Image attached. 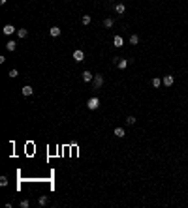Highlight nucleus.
Returning a JSON list of instances; mask_svg holds the SVG:
<instances>
[{
    "instance_id": "9",
    "label": "nucleus",
    "mask_w": 188,
    "mask_h": 208,
    "mask_svg": "<svg viewBox=\"0 0 188 208\" xmlns=\"http://www.w3.org/2000/svg\"><path fill=\"white\" fill-rule=\"evenodd\" d=\"M6 49H8V51H9V53H13V51H15V49H17V43H15V41H13V40H9V41H8V43H6Z\"/></svg>"
},
{
    "instance_id": "18",
    "label": "nucleus",
    "mask_w": 188,
    "mask_h": 208,
    "mask_svg": "<svg viewBox=\"0 0 188 208\" xmlns=\"http://www.w3.org/2000/svg\"><path fill=\"white\" fill-rule=\"evenodd\" d=\"M90 21H92L90 15H83V19H81V23H83V24H90Z\"/></svg>"
},
{
    "instance_id": "10",
    "label": "nucleus",
    "mask_w": 188,
    "mask_h": 208,
    "mask_svg": "<svg viewBox=\"0 0 188 208\" xmlns=\"http://www.w3.org/2000/svg\"><path fill=\"white\" fill-rule=\"evenodd\" d=\"M115 11H117V13H119V15H122V13H124V11H126V6L119 2V4H115Z\"/></svg>"
},
{
    "instance_id": "14",
    "label": "nucleus",
    "mask_w": 188,
    "mask_h": 208,
    "mask_svg": "<svg viewBox=\"0 0 188 208\" xmlns=\"http://www.w3.org/2000/svg\"><path fill=\"white\" fill-rule=\"evenodd\" d=\"M113 45H115V47H122V38L121 36H115V38H113Z\"/></svg>"
},
{
    "instance_id": "1",
    "label": "nucleus",
    "mask_w": 188,
    "mask_h": 208,
    "mask_svg": "<svg viewBox=\"0 0 188 208\" xmlns=\"http://www.w3.org/2000/svg\"><path fill=\"white\" fill-rule=\"evenodd\" d=\"M87 107H89L90 111H96V109L100 107V98H96V96H94V98H90V100L87 101Z\"/></svg>"
},
{
    "instance_id": "7",
    "label": "nucleus",
    "mask_w": 188,
    "mask_h": 208,
    "mask_svg": "<svg viewBox=\"0 0 188 208\" xmlns=\"http://www.w3.org/2000/svg\"><path fill=\"white\" fill-rule=\"evenodd\" d=\"M32 92H34V88H32V86H28V85H25V86H23V90H21V94L27 98V96H32Z\"/></svg>"
},
{
    "instance_id": "17",
    "label": "nucleus",
    "mask_w": 188,
    "mask_h": 208,
    "mask_svg": "<svg viewBox=\"0 0 188 208\" xmlns=\"http://www.w3.org/2000/svg\"><path fill=\"white\" fill-rule=\"evenodd\" d=\"M38 203H40V206H45V204L49 203V199H47V197H45V195H41L40 199H38Z\"/></svg>"
},
{
    "instance_id": "6",
    "label": "nucleus",
    "mask_w": 188,
    "mask_h": 208,
    "mask_svg": "<svg viewBox=\"0 0 188 208\" xmlns=\"http://www.w3.org/2000/svg\"><path fill=\"white\" fill-rule=\"evenodd\" d=\"M83 81H85V83H92L94 81V73H90L89 69H87V71H83Z\"/></svg>"
},
{
    "instance_id": "13",
    "label": "nucleus",
    "mask_w": 188,
    "mask_h": 208,
    "mask_svg": "<svg viewBox=\"0 0 188 208\" xmlns=\"http://www.w3.org/2000/svg\"><path fill=\"white\" fill-rule=\"evenodd\" d=\"M117 66H119V69H126V66H128V62H126L124 58H117Z\"/></svg>"
},
{
    "instance_id": "20",
    "label": "nucleus",
    "mask_w": 188,
    "mask_h": 208,
    "mask_svg": "<svg viewBox=\"0 0 188 208\" xmlns=\"http://www.w3.org/2000/svg\"><path fill=\"white\" fill-rule=\"evenodd\" d=\"M0 186H2V188L8 186V176H0Z\"/></svg>"
},
{
    "instance_id": "19",
    "label": "nucleus",
    "mask_w": 188,
    "mask_h": 208,
    "mask_svg": "<svg viewBox=\"0 0 188 208\" xmlns=\"http://www.w3.org/2000/svg\"><path fill=\"white\" fill-rule=\"evenodd\" d=\"M126 124H128V126H134L135 124V116H128L126 118Z\"/></svg>"
},
{
    "instance_id": "12",
    "label": "nucleus",
    "mask_w": 188,
    "mask_h": 208,
    "mask_svg": "<svg viewBox=\"0 0 188 208\" xmlns=\"http://www.w3.org/2000/svg\"><path fill=\"white\" fill-rule=\"evenodd\" d=\"M17 36L21 38V40H25V38L28 36V30L27 28H17Z\"/></svg>"
},
{
    "instance_id": "5",
    "label": "nucleus",
    "mask_w": 188,
    "mask_h": 208,
    "mask_svg": "<svg viewBox=\"0 0 188 208\" xmlns=\"http://www.w3.org/2000/svg\"><path fill=\"white\" fill-rule=\"evenodd\" d=\"M60 34H62V30H60L58 26H51V28H49V36H51V38H58Z\"/></svg>"
},
{
    "instance_id": "16",
    "label": "nucleus",
    "mask_w": 188,
    "mask_h": 208,
    "mask_svg": "<svg viewBox=\"0 0 188 208\" xmlns=\"http://www.w3.org/2000/svg\"><path fill=\"white\" fill-rule=\"evenodd\" d=\"M113 24H115V21H113L111 17H107V19H105V21H103V26H105V28H111Z\"/></svg>"
},
{
    "instance_id": "4",
    "label": "nucleus",
    "mask_w": 188,
    "mask_h": 208,
    "mask_svg": "<svg viewBox=\"0 0 188 208\" xmlns=\"http://www.w3.org/2000/svg\"><path fill=\"white\" fill-rule=\"evenodd\" d=\"M103 85V77L102 75H94V81H92V86L94 88H100V86Z\"/></svg>"
},
{
    "instance_id": "2",
    "label": "nucleus",
    "mask_w": 188,
    "mask_h": 208,
    "mask_svg": "<svg viewBox=\"0 0 188 208\" xmlns=\"http://www.w3.org/2000/svg\"><path fill=\"white\" fill-rule=\"evenodd\" d=\"M2 32H4V36H11V34H15V32H17V28H15L13 24H6V26L2 28Z\"/></svg>"
},
{
    "instance_id": "11",
    "label": "nucleus",
    "mask_w": 188,
    "mask_h": 208,
    "mask_svg": "<svg viewBox=\"0 0 188 208\" xmlns=\"http://www.w3.org/2000/svg\"><path fill=\"white\" fill-rule=\"evenodd\" d=\"M113 133H115V135L119 137V139H122V137L126 135V131H124V127H115V131H113Z\"/></svg>"
},
{
    "instance_id": "15",
    "label": "nucleus",
    "mask_w": 188,
    "mask_h": 208,
    "mask_svg": "<svg viewBox=\"0 0 188 208\" xmlns=\"http://www.w3.org/2000/svg\"><path fill=\"white\" fill-rule=\"evenodd\" d=\"M137 43H139V36L137 34H132L130 36V45H137Z\"/></svg>"
},
{
    "instance_id": "3",
    "label": "nucleus",
    "mask_w": 188,
    "mask_h": 208,
    "mask_svg": "<svg viewBox=\"0 0 188 208\" xmlns=\"http://www.w3.org/2000/svg\"><path fill=\"white\" fill-rule=\"evenodd\" d=\"M73 60H75V62H83V60H85V53H83L81 49L73 51Z\"/></svg>"
},
{
    "instance_id": "21",
    "label": "nucleus",
    "mask_w": 188,
    "mask_h": 208,
    "mask_svg": "<svg viewBox=\"0 0 188 208\" xmlns=\"http://www.w3.org/2000/svg\"><path fill=\"white\" fill-rule=\"evenodd\" d=\"M160 85H162V79H158V77H156V79H152V86H154V88H158Z\"/></svg>"
},
{
    "instance_id": "22",
    "label": "nucleus",
    "mask_w": 188,
    "mask_h": 208,
    "mask_svg": "<svg viewBox=\"0 0 188 208\" xmlns=\"http://www.w3.org/2000/svg\"><path fill=\"white\" fill-rule=\"evenodd\" d=\"M19 206H21V208H28V206H30V203H28V199H25V201L19 203Z\"/></svg>"
},
{
    "instance_id": "23",
    "label": "nucleus",
    "mask_w": 188,
    "mask_h": 208,
    "mask_svg": "<svg viewBox=\"0 0 188 208\" xmlns=\"http://www.w3.org/2000/svg\"><path fill=\"white\" fill-rule=\"evenodd\" d=\"M9 77H11V79L19 77V71H17V69H9Z\"/></svg>"
},
{
    "instance_id": "8",
    "label": "nucleus",
    "mask_w": 188,
    "mask_h": 208,
    "mask_svg": "<svg viewBox=\"0 0 188 208\" xmlns=\"http://www.w3.org/2000/svg\"><path fill=\"white\" fill-rule=\"evenodd\" d=\"M173 75H164V79H162V83H164V86H171L173 85Z\"/></svg>"
},
{
    "instance_id": "24",
    "label": "nucleus",
    "mask_w": 188,
    "mask_h": 208,
    "mask_svg": "<svg viewBox=\"0 0 188 208\" xmlns=\"http://www.w3.org/2000/svg\"><path fill=\"white\" fill-rule=\"evenodd\" d=\"M6 2H8V0H0V4H2V6H4V4H6Z\"/></svg>"
}]
</instances>
